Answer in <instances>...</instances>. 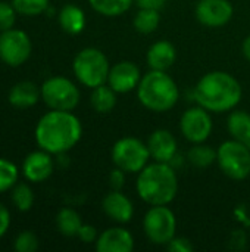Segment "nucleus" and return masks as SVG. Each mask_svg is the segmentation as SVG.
Returning a JSON list of instances; mask_svg holds the SVG:
<instances>
[{
	"label": "nucleus",
	"mask_w": 250,
	"mask_h": 252,
	"mask_svg": "<svg viewBox=\"0 0 250 252\" xmlns=\"http://www.w3.org/2000/svg\"><path fill=\"white\" fill-rule=\"evenodd\" d=\"M167 250L171 252H193L194 247L190 239L184 236H174L171 242L167 245Z\"/></svg>",
	"instance_id": "obj_32"
},
{
	"label": "nucleus",
	"mask_w": 250,
	"mask_h": 252,
	"mask_svg": "<svg viewBox=\"0 0 250 252\" xmlns=\"http://www.w3.org/2000/svg\"><path fill=\"white\" fill-rule=\"evenodd\" d=\"M13 248L16 252H35L38 250V238L34 232H22L16 236Z\"/></svg>",
	"instance_id": "obj_30"
},
{
	"label": "nucleus",
	"mask_w": 250,
	"mask_h": 252,
	"mask_svg": "<svg viewBox=\"0 0 250 252\" xmlns=\"http://www.w3.org/2000/svg\"><path fill=\"white\" fill-rule=\"evenodd\" d=\"M134 1L139 6V9H155V10H161L167 4V0H134Z\"/></svg>",
	"instance_id": "obj_36"
},
{
	"label": "nucleus",
	"mask_w": 250,
	"mask_h": 252,
	"mask_svg": "<svg viewBox=\"0 0 250 252\" xmlns=\"http://www.w3.org/2000/svg\"><path fill=\"white\" fill-rule=\"evenodd\" d=\"M194 15L202 25L209 28H220L231 21L234 7L230 0H199L194 9Z\"/></svg>",
	"instance_id": "obj_12"
},
{
	"label": "nucleus",
	"mask_w": 250,
	"mask_h": 252,
	"mask_svg": "<svg viewBox=\"0 0 250 252\" xmlns=\"http://www.w3.org/2000/svg\"><path fill=\"white\" fill-rule=\"evenodd\" d=\"M31 40L21 30H7L0 34V59L9 66H19L31 56Z\"/></svg>",
	"instance_id": "obj_11"
},
{
	"label": "nucleus",
	"mask_w": 250,
	"mask_h": 252,
	"mask_svg": "<svg viewBox=\"0 0 250 252\" xmlns=\"http://www.w3.org/2000/svg\"><path fill=\"white\" fill-rule=\"evenodd\" d=\"M242 52H243V56L250 62V35H248L245 40H243V44H242Z\"/></svg>",
	"instance_id": "obj_37"
},
{
	"label": "nucleus",
	"mask_w": 250,
	"mask_h": 252,
	"mask_svg": "<svg viewBox=\"0 0 250 252\" xmlns=\"http://www.w3.org/2000/svg\"><path fill=\"white\" fill-rule=\"evenodd\" d=\"M77 236H78V238H80V241H81V242H84V244L96 242V241H97V238H99L96 227H94V226H91V224H83Z\"/></svg>",
	"instance_id": "obj_34"
},
{
	"label": "nucleus",
	"mask_w": 250,
	"mask_h": 252,
	"mask_svg": "<svg viewBox=\"0 0 250 252\" xmlns=\"http://www.w3.org/2000/svg\"><path fill=\"white\" fill-rule=\"evenodd\" d=\"M136 190L147 205H168L178 193L175 168L168 162L147 164L137 176Z\"/></svg>",
	"instance_id": "obj_3"
},
{
	"label": "nucleus",
	"mask_w": 250,
	"mask_h": 252,
	"mask_svg": "<svg viewBox=\"0 0 250 252\" xmlns=\"http://www.w3.org/2000/svg\"><path fill=\"white\" fill-rule=\"evenodd\" d=\"M90 103L97 114H109L116 106V92L106 83L91 89Z\"/></svg>",
	"instance_id": "obj_22"
},
{
	"label": "nucleus",
	"mask_w": 250,
	"mask_h": 252,
	"mask_svg": "<svg viewBox=\"0 0 250 252\" xmlns=\"http://www.w3.org/2000/svg\"><path fill=\"white\" fill-rule=\"evenodd\" d=\"M143 230L152 244L167 247L177 233L175 214L168 205H152L143 219Z\"/></svg>",
	"instance_id": "obj_8"
},
{
	"label": "nucleus",
	"mask_w": 250,
	"mask_h": 252,
	"mask_svg": "<svg viewBox=\"0 0 250 252\" xmlns=\"http://www.w3.org/2000/svg\"><path fill=\"white\" fill-rule=\"evenodd\" d=\"M161 22V13L155 9H139V12L134 16V28L140 34H152L156 31Z\"/></svg>",
	"instance_id": "obj_25"
},
{
	"label": "nucleus",
	"mask_w": 250,
	"mask_h": 252,
	"mask_svg": "<svg viewBox=\"0 0 250 252\" xmlns=\"http://www.w3.org/2000/svg\"><path fill=\"white\" fill-rule=\"evenodd\" d=\"M102 210L111 220H113L119 224L130 223L134 217V204L121 190L112 189V192H109L103 198Z\"/></svg>",
	"instance_id": "obj_15"
},
{
	"label": "nucleus",
	"mask_w": 250,
	"mask_h": 252,
	"mask_svg": "<svg viewBox=\"0 0 250 252\" xmlns=\"http://www.w3.org/2000/svg\"><path fill=\"white\" fill-rule=\"evenodd\" d=\"M243 96L239 80L225 71L205 74L193 89L194 102L211 114H224L237 108Z\"/></svg>",
	"instance_id": "obj_2"
},
{
	"label": "nucleus",
	"mask_w": 250,
	"mask_h": 252,
	"mask_svg": "<svg viewBox=\"0 0 250 252\" xmlns=\"http://www.w3.org/2000/svg\"><path fill=\"white\" fill-rule=\"evenodd\" d=\"M150 159L147 143L137 137H122L112 146V161L115 167L127 174H139Z\"/></svg>",
	"instance_id": "obj_7"
},
{
	"label": "nucleus",
	"mask_w": 250,
	"mask_h": 252,
	"mask_svg": "<svg viewBox=\"0 0 250 252\" xmlns=\"http://www.w3.org/2000/svg\"><path fill=\"white\" fill-rule=\"evenodd\" d=\"M133 1L134 0H88L93 10L109 18H115L125 13L131 7Z\"/></svg>",
	"instance_id": "obj_26"
},
{
	"label": "nucleus",
	"mask_w": 250,
	"mask_h": 252,
	"mask_svg": "<svg viewBox=\"0 0 250 252\" xmlns=\"http://www.w3.org/2000/svg\"><path fill=\"white\" fill-rule=\"evenodd\" d=\"M125 171L115 167L111 173H109V185L113 190H121L125 185Z\"/></svg>",
	"instance_id": "obj_33"
},
{
	"label": "nucleus",
	"mask_w": 250,
	"mask_h": 252,
	"mask_svg": "<svg viewBox=\"0 0 250 252\" xmlns=\"http://www.w3.org/2000/svg\"><path fill=\"white\" fill-rule=\"evenodd\" d=\"M214 130L211 112L202 106H192L186 109L180 118V131L190 143H203L209 139Z\"/></svg>",
	"instance_id": "obj_10"
},
{
	"label": "nucleus",
	"mask_w": 250,
	"mask_h": 252,
	"mask_svg": "<svg viewBox=\"0 0 250 252\" xmlns=\"http://www.w3.org/2000/svg\"><path fill=\"white\" fill-rule=\"evenodd\" d=\"M83 136L81 121L72 114V111H56L44 114L35 127L37 145L55 155L71 151Z\"/></svg>",
	"instance_id": "obj_1"
},
{
	"label": "nucleus",
	"mask_w": 250,
	"mask_h": 252,
	"mask_svg": "<svg viewBox=\"0 0 250 252\" xmlns=\"http://www.w3.org/2000/svg\"><path fill=\"white\" fill-rule=\"evenodd\" d=\"M97 252H131L134 236L124 227H111L102 232L96 241Z\"/></svg>",
	"instance_id": "obj_16"
},
{
	"label": "nucleus",
	"mask_w": 250,
	"mask_h": 252,
	"mask_svg": "<svg viewBox=\"0 0 250 252\" xmlns=\"http://www.w3.org/2000/svg\"><path fill=\"white\" fill-rule=\"evenodd\" d=\"M217 164L228 179L246 180L250 176V148L234 139L225 140L217 149Z\"/></svg>",
	"instance_id": "obj_6"
},
{
	"label": "nucleus",
	"mask_w": 250,
	"mask_h": 252,
	"mask_svg": "<svg viewBox=\"0 0 250 252\" xmlns=\"http://www.w3.org/2000/svg\"><path fill=\"white\" fill-rule=\"evenodd\" d=\"M147 148L150 152V158L156 162L171 164L174 158H177L178 152V143L175 136L165 128H158L149 136Z\"/></svg>",
	"instance_id": "obj_14"
},
{
	"label": "nucleus",
	"mask_w": 250,
	"mask_h": 252,
	"mask_svg": "<svg viewBox=\"0 0 250 252\" xmlns=\"http://www.w3.org/2000/svg\"><path fill=\"white\" fill-rule=\"evenodd\" d=\"M72 69L83 86L94 89L108 83L111 65L108 56L102 50L96 47H85L75 56Z\"/></svg>",
	"instance_id": "obj_5"
},
{
	"label": "nucleus",
	"mask_w": 250,
	"mask_h": 252,
	"mask_svg": "<svg viewBox=\"0 0 250 252\" xmlns=\"http://www.w3.org/2000/svg\"><path fill=\"white\" fill-rule=\"evenodd\" d=\"M59 25L68 34H80L85 28V13L75 4H66L59 12Z\"/></svg>",
	"instance_id": "obj_21"
},
{
	"label": "nucleus",
	"mask_w": 250,
	"mask_h": 252,
	"mask_svg": "<svg viewBox=\"0 0 250 252\" xmlns=\"http://www.w3.org/2000/svg\"><path fill=\"white\" fill-rule=\"evenodd\" d=\"M227 130L231 139L245 143L250 148V114L242 109L230 111L227 118Z\"/></svg>",
	"instance_id": "obj_20"
},
{
	"label": "nucleus",
	"mask_w": 250,
	"mask_h": 252,
	"mask_svg": "<svg viewBox=\"0 0 250 252\" xmlns=\"http://www.w3.org/2000/svg\"><path fill=\"white\" fill-rule=\"evenodd\" d=\"M56 226H57V230L62 235H65V236H77L81 226H83V221H81L80 214L75 210L62 208L56 216Z\"/></svg>",
	"instance_id": "obj_24"
},
{
	"label": "nucleus",
	"mask_w": 250,
	"mask_h": 252,
	"mask_svg": "<svg viewBox=\"0 0 250 252\" xmlns=\"http://www.w3.org/2000/svg\"><path fill=\"white\" fill-rule=\"evenodd\" d=\"M41 96V89L31 81H19L9 92V102L12 106L25 109L34 106Z\"/></svg>",
	"instance_id": "obj_19"
},
{
	"label": "nucleus",
	"mask_w": 250,
	"mask_h": 252,
	"mask_svg": "<svg viewBox=\"0 0 250 252\" xmlns=\"http://www.w3.org/2000/svg\"><path fill=\"white\" fill-rule=\"evenodd\" d=\"M9 224H10V214H9L7 208L3 204H0V239L7 232Z\"/></svg>",
	"instance_id": "obj_35"
},
{
	"label": "nucleus",
	"mask_w": 250,
	"mask_h": 252,
	"mask_svg": "<svg viewBox=\"0 0 250 252\" xmlns=\"http://www.w3.org/2000/svg\"><path fill=\"white\" fill-rule=\"evenodd\" d=\"M12 202L19 211L31 210V207L34 204V193H32L31 188L25 183L16 185L12 192Z\"/></svg>",
	"instance_id": "obj_27"
},
{
	"label": "nucleus",
	"mask_w": 250,
	"mask_h": 252,
	"mask_svg": "<svg viewBox=\"0 0 250 252\" xmlns=\"http://www.w3.org/2000/svg\"><path fill=\"white\" fill-rule=\"evenodd\" d=\"M78 87L65 77H52L41 86V97L50 109L74 111L80 103Z\"/></svg>",
	"instance_id": "obj_9"
},
{
	"label": "nucleus",
	"mask_w": 250,
	"mask_h": 252,
	"mask_svg": "<svg viewBox=\"0 0 250 252\" xmlns=\"http://www.w3.org/2000/svg\"><path fill=\"white\" fill-rule=\"evenodd\" d=\"M141 71L140 68L131 62V61H121L111 66L108 84L118 93L125 94L137 89L140 80H141Z\"/></svg>",
	"instance_id": "obj_13"
},
{
	"label": "nucleus",
	"mask_w": 250,
	"mask_h": 252,
	"mask_svg": "<svg viewBox=\"0 0 250 252\" xmlns=\"http://www.w3.org/2000/svg\"><path fill=\"white\" fill-rule=\"evenodd\" d=\"M18 182V168L13 162L0 158V193L6 192Z\"/></svg>",
	"instance_id": "obj_29"
},
{
	"label": "nucleus",
	"mask_w": 250,
	"mask_h": 252,
	"mask_svg": "<svg viewBox=\"0 0 250 252\" xmlns=\"http://www.w3.org/2000/svg\"><path fill=\"white\" fill-rule=\"evenodd\" d=\"M136 92L139 102L158 114L171 111L180 99L178 86L167 71L150 69L141 77Z\"/></svg>",
	"instance_id": "obj_4"
},
{
	"label": "nucleus",
	"mask_w": 250,
	"mask_h": 252,
	"mask_svg": "<svg viewBox=\"0 0 250 252\" xmlns=\"http://www.w3.org/2000/svg\"><path fill=\"white\" fill-rule=\"evenodd\" d=\"M187 159L189 162L199 168V170H205L208 167H211L214 162H217V151L208 145L203 143H194L189 152H187Z\"/></svg>",
	"instance_id": "obj_23"
},
{
	"label": "nucleus",
	"mask_w": 250,
	"mask_h": 252,
	"mask_svg": "<svg viewBox=\"0 0 250 252\" xmlns=\"http://www.w3.org/2000/svg\"><path fill=\"white\" fill-rule=\"evenodd\" d=\"M16 19V9L7 1H0V31H7L13 28Z\"/></svg>",
	"instance_id": "obj_31"
},
{
	"label": "nucleus",
	"mask_w": 250,
	"mask_h": 252,
	"mask_svg": "<svg viewBox=\"0 0 250 252\" xmlns=\"http://www.w3.org/2000/svg\"><path fill=\"white\" fill-rule=\"evenodd\" d=\"M22 173L27 180L40 183L47 180L53 173V159L49 152L37 151L31 152L22 164Z\"/></svg>",
	"instance_id": "obj_17"
},
{
	"label": "nucleus",
	"mask_w": 250,
	"mask_h": 252,
	"mask_svg": "<svg viewBox=\"0 0 250 252\" xmlns=\"http://www.w3.org/2000/svg\"><path fill=\"white\" fill-rule=\"evenodd\" d=\"M18 13L27 16H37L49 7V0H12Z\"/></svg>",
	"instance_id": "obj_28"
},
{
	"label": "nucleus",
	"mask_w": 250,
	"mask_h": 252,
	"mask_svg": "<svg viewBox=\"0 0 250 252\" xmlns=\"http://www.w3.org/2000/svg\"><path fill=\"white\" fill-rule=\"evenodd\" d=\"M146 61L150 69L168 71L177 61V49L168 40L155 41L147 50Z\"/></svg>",
	"instance_id": "obj_18"
}]
</instances>
